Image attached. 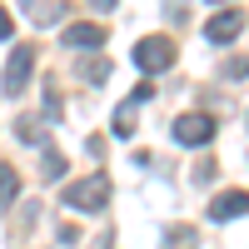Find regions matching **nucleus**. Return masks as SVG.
I'll return each instance as SVG.
<instances>
[{
  "instance_id": "1",
  "label": "nucleus",
  "mask_w": 249,
  "mask_h": 249,
  "mask_svg": "<svg viewBox=\"0 0 249 249\" xmlns=\"http://www.w3.org/2000/svg\"><path fill=\"white\" fill-rule=\"evenodd\" d=\"M135 65H140V75H164L175 65V40L170 35H140L135 40Z\"/></svg>"
},
{
  "instance_id": "2",
  "label": "nucleus",
  "mask_w": 249,
  "mask_h": 249,
  "mask_svg": "<svg viewBox=\"0 0 249 249\" xmlns=\"http://www.w3.org/2000/svg\"><path fill=\"white\" fill-rule=\"evenodd\" d=\"M70 204V210H85V214H100L105 210V199H110V179L105 175H85V179H75L65 184V195H60Z\"/></svg>"
},
{
  "instance_id": "3",
  "label": "nucleus",
  "mask_w": 249,
  "mask_h": 249,
  "mask_svg": "<svg viewBox=\"0 0 249 249\" xmlns=\"http://www.w3.org/2000/svg\"><path fill=\"white\" fill-rule=\"evenodd\" d=\"M30 70H35V45H15L10 60H5V75H0V90L20 95V90L30 85Z\"/></svg>"
},
{
  "instance_id": "4",
  "label": "nucleus",
  "mask_w": 249,
  "mask_h": 249,
  "mask_svg": "<svg viewBox=\"0 0 249 249\" xmlns=\"http://www.w3.org/2000/svg\"><path fill=\"white\" fill-rule=\"evenodd\" d=\"M214 115H204V110H190V115H179L175 124H170V135L179 140V144H210L214 140Z\"/></svg>"
},
{
  "instance_id": "5",
  "label": "nucleus",
  "mask_w": 249,
  "mask_h": 249,
  "mask_svg": "<svg viewBox=\"0 0 249 249\" xmlns=\"http://www.w3.org/2000/svg\"><path fill=\"white\" fill-rule=\"evenodd\" d=\"M244 25H249V20H244V10H214V20H210V25H204V40H214V45H234V40L244 35Z\"/></svg>"
},
{
  "instance_id": "6",
  "label": "nucleus",
  "mask_w": 249,
  "mask_h": 249,
  "mask_svg": "<svg viewBox=\"0 0 249 249\" xmlns=\"http://www.w3.org/2000/svg\"><path fill=\"white\" fill-rule=\"evenodd\" d=\"M150 95H155V85H135L130 100L115 110V135H120V140H124V135H135V115H140V105H144Z\"/></svg>"
},
{
  "instance_id": "7",
  "label": "nucleus",
  "mask_w": 249,
  "mask_h": 249,
  "mask_svg": "<svg viewBox=\"0 0 249 249\" xmlns=\"http://www.w3.org/2000/svg\"><path fill=\"white\" fill-rule=\"evenodd\" d=\"M239 214H249V195H244V190H224V195L210 199V219H214V224L239 219Z\"/></svg>"
},
{
  "instance_id": "8",
  "label": "nucleus",
  "mask_w": 249,
  "mask_h": 249,
  "mask_svg": "<svg viewBox=\"0 0 249 249\" xmlns=\"http://www.w3.org/2000/svg\"><path fill=\"white\" fill-rule=\"evenodd\" d=\"M65 45H75V50H100L105 45V25H95V20H75V25H65Z\"/></svg>"
},
{
  "instance_id": "9",
  "label": "nucleus",
  "mask_w": 249,
  "mask_h": 249,
  "mask_svg": "<svg viewBox=\"0 0 249 249\" xmlns=\"http://www.w3.org/2000/svg\"><path fill=\"white\" fill-rule=\"evenodd\" d=\"M15 140L45 150V144H50V120H45V115H20V120H15Z\"/></svg>"
},
{
  "instance_id": "10",
  "label": "nucleus",
  "mask_w": 249,
  "mask_h": 249,
  "mask_svg": "<svg viewBox=\"0 0 249 249\" xmlns=\"http://www.w3.org/2000/svg\"><path fill=\"white\" fill-rule=\"evenodd\" d=\"M75 75L85 80V85H105V80L115 75V65H110L105 55H95V60H80V70H75Z\"/></svg>"
},
{
  "instance_id": "11",
  "label": "nucleus",
  "mask_w": 249,
  "mask_h": 249,
  "mask_svg": "<svg viewBox=\"0 0 249 249\" xmlns=\"http://www.w3.org/2000/svg\"><path fill=\"white\" fill-rule=\"evenodd\" d=\"M20 195V175H15V164H0V210H10Z\"/></svg>"
},
{
  "instance_id": "12",
  "label": "nucleus",
  "mask_w": 249,
  "mask_h": 249,
  "mask_svg": "<svg viewBox=\"0 0 249 249\" xmlns=\"http://www.w3.org/2000/svg\"><path fill=\"white\" fill-rule=\"evenodd\" d=\"M160 249H199V234L190 230V224H179V230L164 234V244H160Z\"/></svg>"
},
{
  "instance_id": "13",
  "label": "nucleus",
  "mask_w": 249,
  "mask_h": 249,
  "mask_svg": "<svg viewBox=\"0 0 249 249\" xmlns=\"http://www.w3.org/2000/svg\"><path fill=\"white\" fill-rule=\"evenodd\" d=\"M219 75H224V80H249V55H230V60L219 65Z\"/></svg>"
},
{
  "instance_id": "14",
  "label": "nucleus",
  "mask_w": 249,
  "mask_h": 249,
  "mask_svg": "<svg viewBox=\"0 0 249 249\" xmlns=\"http://www.w3.org/2000/svg\"><path fill=\"white\" fill-rule=\"evenodd\" d=\"M25 10L35 20H60V15H65V5H50V0H25Z\"/></svg>"
},
{
  "instance_id": "15",
  "label": "nucleus",
  "mask_w": 249,
  "mask_h": 249,
  "mask_svg": "<svg viewBox=\"0 0 249 249\" xmlns=\"http://www.w3.org/2000/svg\"><path fill=\"white\" fill-rule=\"evenodd\" d=\"M45 120H60V85H45Z\"/></svg>"
},
{
  "instance_id": "16",
  "label": "nucleus",
  "mask_w": 249,
  "mask_h": 249,
  "mask_svg": "<svg viewBox=\"0 0 249 249\" xmlns=\"http://www.w3.org/2000/svg\"><path fill=\"white\" fill-rule=\"evenodd\" d=\"M55 175H65V155H55L45 144V179H55Z\"/></svg>"
},
{
  "instance_id": "17",
  "label": "nucleus",
  "mask_w": 249,
  "mask_h": 249,
  "mask_svg": "<svg viewBox=\"0 0 249 249\" xmlns=\"http://www.w3.org/2000/svg\"><path fill=\"white\" fill-rule=\"evenodd\" d=\"M10 35H15V20H10L5 5H0V40H10Z\"/></svg>"
},
{
  "instance_id": "18",
  "label": "nucleus",
  "mask_w": 249,
  "mask_h": 249,
  "mask_svg": "<svg viewBox=\"0 0 249 249\" xmlns=\"http://www.w3.org/2000/svg\"><path fill=\"white\" fill-rule=\"evenodd\" d=\"M115 5H120V0H90V10H95V15H110Z\"/></svg>"
},
{
  "instance_id": "19",
  "label": "nucleus",
  "mask_w": 249,
  "mask_h": 249,
  "mask_svg": "<svg viewBox=\"0 0 249 249\" xmlns=\"http://www.w3.org/2000/svg\"><path fill=\"white\" fill-rule=\"evenodd\" d=\"M214 5H224V10H230V0H214Z\"/></svg>"
}]
</instances>
